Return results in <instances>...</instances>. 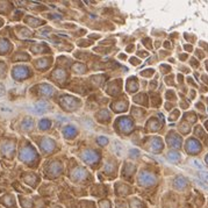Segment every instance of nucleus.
Returning a JSON list of instances; mask_svg holds the SVG:
<instances>
[{
  "label": "nucleus",
  "mask_w": 208,
  "mask_h": 208,
  "mask_svg": "<svg viewBox=\"0 0 208 208\" xmlns=\"http://www.w3.org/2000/svg\"><path fill=\"white\" fill-rule=\"evenodd\" d=\"M138 183L142 186H152L156 183V177L149 171H142L138 177Z\"/></svg>",
  "instance_id": "1"
},
{
  "label": "nucleus",
  "mask_w": 208,
  "mask_h": 208,
  "mask_svg": "<svg viewBox=\"0 0 208 208\" xmlns=\"http://www.w3.org/2000/svg\"><path fill=\"white\" fill-rule=\"evenodd\" d=\"M36 157V152L34 151V149L32 146L26 145L23 148H21L20 150V159L23 162H32L34 161Z\"/></svg>",
  "instance_id": "2"
},
{
  "label": "nucleus",
  "mask_w": 208,
  "mask_h": 208,
  "mask_svg": "<svg viewBox=\"0 0 208 208\" xmlns=\"http://www.w3.org/2000/svg\"><path fill=\"white\" fill-rule=\"evenodd\" d=\"M49 108H50V104H49L48 101L42 100V101H39V102L35 104V106H34V113H35V114H43V113L48 112Z\"/></svg>",
  "instance_id": "3"
},
{
  "label": "nucleus",
  "mask_w": 208,
  "mask_h": 208,
  "mask_svg": "<svg viewBox=\"0 0 208 208\" xmlns=\"http://www.w3.org/2000/svg\"><path fill=\"white\" fill-rule=\"evenodd\" d=\"M12 76H13L15 79H23V78H26V77L29 76L28 69L24 68V66H16V68L13 70Z\"/></svg>",
  "instance_id": "4"
},
{
  "label": "nucleus",
  "mask_w": 208,
  "mask_h": 208,
  "mask_svg": "<svg viewBox=\"0 0 208 208\" xmlns=\"http://www.w3.org/2000/svg\"><path fill=\"white\" fill-rule=\"evenodd\" d=\"M0 151L3 152V155L7 156V157H11L12 154L14 152V145L11 143V142H4L0 146Z\"/></svg>",
  "instance_id": "5"
},
{
  "label": "nucleus",
  "mask_w": 208,
  "mask_h": 208,
  "mask_svg": "<svg viewBox=\"0 0 208 208\" xmlns=\"http://www.w3.org/2000/svg\"><path fill=\"white\" fill-rule=\"evenodd\" d=\"M81 157H83V159H84L85 162H87V163H93V162L98 161V154H96V152H93V151H91V150L85 151V152L81 155Z\"/></svg>",
  "instance_id": "6"
},
{
  "label": "nucleus",
  "mask_w": 208,
  "mask_h": 208,
  "mask_svg": "<svg viewBox=\"0 0 208 208\" xmlns=\"http://www.w3.org/2000/svg\"><path fill=\"white\" fill-rule=\"evenodd\" d=\"M40 144H41V146H42V149H43L44 151H48V152H49V151H52L54 146H55L54 141L50 140V138H43Z\"/></svg>",
  "instance_id": "7"
},
{
  "label": "nucleus",
  "mask_w": 208,
  "mask_h": 208,
  "mask_svg": "<svg viewBox=\"0 0 208 208\" xmlns=\"http://www.w3.org/2000/svg\"><path fill=\"white\" fill-rule=\"evenodd\" d=\"M54 92H55V90H54V87H51L50 85H47V84H42L41 86H40V93L41 94H43V96H52L54 94Z\"/></svg>",
  "instance_id": "8"
},
{
  "label": "nucleus",
  "mask_w": 208,
  "mask_h": 208,
  "mask_svg": "<svg viewBox=\"0 0 208 208\" xmlns=\"http://www.w3.org/2000/svg\"><path fill=\"white\" fill-rule=\"evenodd\" d=\"M169 143H170V145H172L173 148H178V146L180 145V143H182V140H180V137H178L177 135L172 134V135L169 136Z\"/></svg>",
  "instance_id": "9"
},
{
  "label": "nucleus",
  "mask_w": 208,
  "mask_h": 208,
  "mask_svg": "<svg viewBox=\"0 0 208 208\" xmlns=\"http://www.w3.org/2000/svg\"><path fill=\"white\" fill-rule=\"evenodd\" d=\"M200 150V144H198L194 140H191L187 142V151L188 152H195Z\"/></svg>",
  "instance_id": "10"
},
{
  "label": "nucleus",
  "mask_w": 208,
  "mask_h": 208,
  "mask_svg": "<svg viewBox=\"0 0 208 208\" xmlns=\"http://www.w3.org/2000/svg\"><path fill=\"white\" fill-rule=\"evenodd\" d=\"M173 184H174V186L177 187V188H179V190H183V188H185V186H186V180H185V178L184 177H177L175 179H174V182H173Z\"/></svg>",
  "instance_id": "11"
},
{
  "label": "nucleus",
  "mask_w": 208,
  "mask_h": 208,
  "mask_svg": "<svg viewBox=\"0 0 208 208\" xmlns=\"http://www.w3.org/2000/svg\"><path fill=\"white\" fill-rule=\"evenodd\" d=\"M21 128H22L23 130H26V131L30 130V129L33 128V120H32L30 117H26L24 120L22 121V123H21Z\"/></svg>",
  "instance_id": "12"
},
{
  "label": "nucleus",
  "mask_w": 208,
  "mask_h": 208,
  "mask_svg": "<svg viewBox=\"0 0 208 208\" xmlns=\"http://www.w3.org/2000/svg\"><path fill=\"white\" fill-rule=\"evenodd\" d=\"M121 130H123L125 133H128L130 129H131V125L129 122V120H121L120 121V125H119Z\"/></svg>",
  "instance_id": "13"
},
{
  "label": "nucleus",
  "mask_w": 208,
  "mask_h": 208,
  "mask_svg": "<svg viewBox=\"0 0 208 208\" xmlns=\"http://www.w3.org/2000/svg\"><path fill=\"white\" fill-rule=\"evenodd\" d=\"M59 172H61V166L58 164H51L50 165V169H49V173H51L52 175H57Z\"/></svg>",
  "instance_id": "14"
},
{
  "label": "nucleus",
  "mask_w": 208,
  "mask_h": 208,
  "mask_svg": "<svg viewBox=\"0 0 208 208\" xmlns=\"http://www.w3.org/2000/svg\"><path fill=\"white\" fill-rule=\"evenodd\" d=\"M64 134H65V136L69 138V137H71V136H73V135L76 134V130H75L73 127H66L65 130H64Z\"/></svg>",
  "instance_id": "15"
},
{
  "label": "nucleus",
  "mask_w": 208,
  "mask_h": 208,
  "mask_svg": "<svg viewBox=\"0 0 208 208\" xmlns=\"http://www.w3.org/2000/svg\"><path fill=\"white\" fill-rule=\"evenodd\" d=\"M169 159L172 161V162H177V161L180 159V155L178 152H170L169 154Z\"/></svg>",
  "instance_id": "16"
},
{
  "label": "nucleus",
  "mask_w": 208,
  "mask_h": 208,
  "mask_svg": "<svg viewBox=\"0 0 208 208\" xmlns=\"http://www.w3.org/2000/svg\"><path fill=\"white\" fill-rule=\"evenodd\" d=\"M49 127H50V121H49V120H42V121L40 122V128H41V129L45 130V129H48Z\"/></svg>",
  "instance_id": "17"
},
{
  "label": "nucleus",
  "mask_w": 208,
  "mask_h": 208,
  "mask_svg": "<svg viewBox=\"0 0 208 208\" xmlns=\"http://www.w3.org/2000/svg\"><path fill=\"white\" fill-rule=\"evenodd\" d=\"M191 164H193V166H195V167H198V169H203V166H202V164L199 162V161H196V159H192L191 161Z\"/></svg>",
  "instance_id": "18"
},
{
  "label": "nucleus",
  "mask_w": 208,
  "mask_h": 208,
  "mask_svg": "<svg viewBox=\"0 0 208 208\" xmlns=\"http://www.w3.org/2000/svg\"><path fill=\"white\" fill-rule=\"evenodd\" d=\"M28 23H30L33 27H37L40 23H42L40 20H36V19H32V20H28Z\"/></svg>",
  "instance_id": "19"
},
{
  "label": "nucleus",
  "mask_w": 208,
  "mask_h": 208,
  "mask_svg": "<svg viewBox=\"0 0 208 208\" xmlns=\"http://www.w3.org/2000/svg\"><path fill=\"white\" fill-rule=\"evenodd\" d=\"M199 174H200V177L202 178V179H203L205 182H207V183H208V172H205V171H201V172H200Z\"/></svg>",
  "instance_id": "20"
},
{
  "label": "nucleus",
  "mask_w": 208,
  "mask_h": 208,
  "mask_svg": "<svg viewBox=\"0 0 208 208\" xmlns=\"http://www.w3.org/2000/svg\"><path fill=\"white\" fill-rule=\"evenodd\" d=\"M98 142H99L100 144H102V145H104V144H106V143H107V138H106V137H104V138H99V140H98Z\"/></svg>",
  "instance_id": "21"
},
{
  "label": "nucleus",
  "mask_w": 208,
  "mask_h": 208,
  "mask_svg": "<svg viewBox=\"0 0 208 208\" xmlns=\"http://www.w3.org/2000/svg\"><path fill=\"white\" fill-rule=\"evenodd\" d=\"M206 162L208 163V155H207V157H206Z\"/></svg>",
  "instance_id": "22"
}]
</instances>
